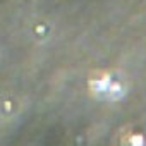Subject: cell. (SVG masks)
<instances>
[{
    "mask_svg": "<svg viewBox=\"0 0 146 146\" xmlns=\"http://www.w3.org/2000/svg\"><path fill=\"white\" fill-rule=\"evenodd\" d=\"M91 90L96 96H100L103 100H117L124 93V86L120 84V81L108 74H103V76L93 79Z\"/></svg>",
    "mask_w": 146,
    "mask_h": 146,
    "instance_id": "6da1fadb",
    "label": "cell"
},
{
    "mask_svg": "<svg viewBox=\"0 0 146 146\" xmlns=\"http://www.w3.org/2000/svg\"><path fill=\"white\" fill-rule=\"evenodd\" d=\"M120 146H146V132L141 131H129L119 137Z\"/></svg>",
    "mask_w": 146,
    "mask_h": 146,
    "instance_id": "7a4b0ae2",
    "label": "cell"
}]
</instances>
